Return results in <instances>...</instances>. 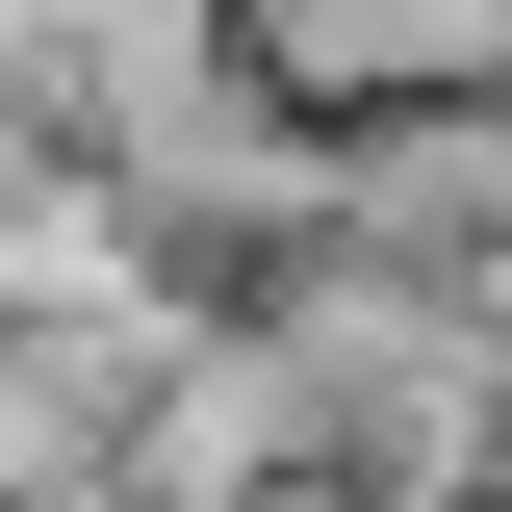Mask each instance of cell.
<instances>
[{
  "label": "cell",
  "mask_w": 512,
  "mask_h": 512,
  "mask_svg": "<svg viewBox=\"0 0 512 512\" xmlns=\"http://www.w3.org/2000/svg\"><path fill=\"white\" fill-rule=\"evenodd\" d=\"M128 384H154V359H52V333H0V512H77V487H103V410H128Z\"/></svg>",
  "instance_id": "cell-1"
},
{
  "label": "cell",
  "mask_w": 512,
  "mask_h": 512,
  "mask_svg": "<svg viewBox=\"0 0 512 512\" xmlns=\"http://www.w3.org/2000/svg\"><path fill=\"white\" fill-rule=\"evenodd\" d=\"M77 512H128V487H77Z\"/></svg>",
  "instance_id": "cell-2"
}]
</instances>
